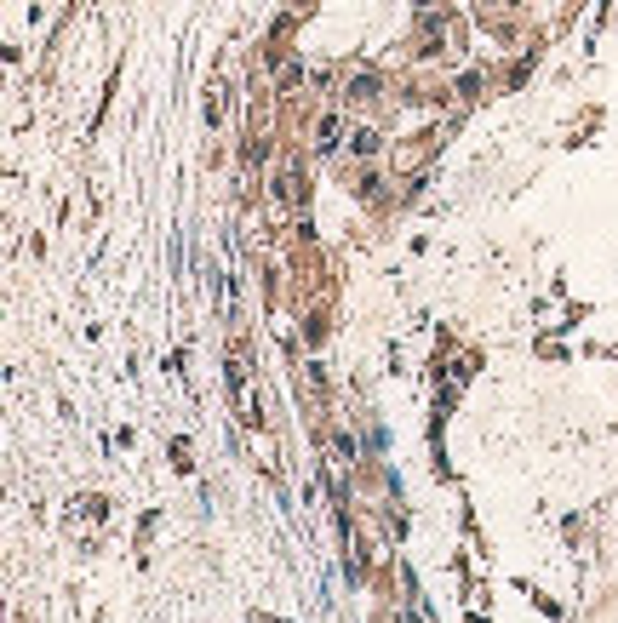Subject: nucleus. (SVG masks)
I'll use <instances>...</instances> for the list:
<instances>
[{
	"label": "nucleus",
	"instance_id": "obj_1",
	"mask_svg": "<svg viewBox=\"0 0 618 623\" xmlns=\"http://www.w3.org/2000/svg\"><path fill=\"white\" fill-rule=\"evenodd\" d=\"M349 149H355V155H378V131H355V138H349Z\"/></svg>",
	"mask_w": 618,
	"mask_h": 623
}]
</instances>
